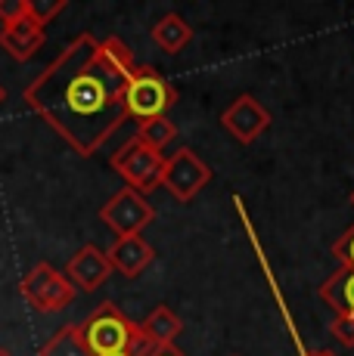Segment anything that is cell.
<instances>
[{"instance_id": "7402d4cb", "label": "cell", "mask_w": 354, "mask_h": 356, "mask_svg": "<svg viewBox=\"0 0 354 356\" xmlns=\"http://www.w3.org/2000/svg\"><path fill=\"white\" fill-rule=\"evenodd\" d=\"M308 356H336V353H330V350H311Z\"/></svg>"}, {"instance_id": "ac0fdd59", "label": "cell", "mask_w": 354, "mask_h": 356, "mask_svg": "<svg viewBox=\"0 0 354 356\" xmlns=\"http://www.w3.org/2000/svg\"><path fill=\"white\" fill-rule=\"evenodd\" d=\"M332 257H336L345 270H354V223L336 238V245H332Z\"/></svg>"}, {"instance_id": "4fadbf2b", "label": "cell", "mask_w": 354, "mask_h": 356, "mask_svg": "<svg viewBox=\"0 0 354 356\" xmlns=\"http://www.w3.org/2000/svg\"><path fill=\"white\" fill-rule=\"evenodd\" d=\"M149 38L168 56H177L180 50H187V44L193 40V29L187 25V19L177 16V13H165L159 22L149 29Z\"/></svg>"}, {"instance_id": "3957f363", "label": "cell", "mask_w": 354, "mask_h": 356, "mask_svg": "<svg viewBox=\"0 0 354 356\" xmlns=\"http://www.w3.org/2000/svg\"><path fill=\"white\" fill-rule=\"evenodd\" d=\"M19 294H22L38 313H56V310H66V307L72 304L78 289L66 279V273H59L53 264L40 260V264H35L22 276Z\"/></svg>"}, {"instance_id": "cb8c5ba5", "label": "cell", "mask_w": 354, "mask_h": 356, "mask_svg": "<svg viewBox=\"0 0 354 356\" xmlns=\"http://www.w3.org/2000/svg\"><path fill=\"white\" fill-rule=\"evenodd\" d=\"M0 356H13L10 350H6V347H0Z\"/></svg>"}, {"instance_id": "44dd1931", "label": "cell", "mask_w": 354, "mask_h": 356, "mask_svg": "<svg viewBox=\"0 0 354 356\" xmlns=\"http://www.w3.org/2000/svg\"><path fill=\"white\" fill-rule=\"evenodd\" d=\"M140 356H187L180 350V347H174V344H165V347H146Z\"/></svg>"}, {"instance_id": "8fae6325", "label": "cell", "mask_w": 354, "mask_h": 356, "mask_svg": "<svg viewBox=\"0 0 354 356\" xmlns=\"http://www.w3.org/2000/svg\"><path fill=\"white\" fill-rule=\"evenodd\" d=\"M44 40H47L44 29H40L31 16H25V19H19V22L3 25V29H0V47H3L16 63L31 59L40 47H44Z\"/></svg>"}, {"instance_id": "6da1fadb", "label": "cell", "mask_w": 354, "mask_h": 356, "mask_svg": "<svg viewBox=\"0 0 354 356\" xmlns=\"http://www.w3.org/2000/svg\"><path fill=\"white\" fill-rule=\"evenodd\" d=\"M137 72L118 38H78L25 87V102L78 155L91 159L118 134L128 115V87Z\"/></svg>"}, {"instance_id": "7c38bea8", "label": "cell", "mask_w": 354, "mask_h": 356, "mask_svg": "<svg viewBox=\"0 0 354 356\" xmlns=\"http://www.w3.org/2000/svg\"><path fill=\"white\" fill-rule=\"evenodd\" d=\"M140 325V338L146 341L149 347H165V344H174L177 338H180L183 332V319L177 316V313L171 310V307H155L153 313H149Z\"/></svg>"}, {"instance_id": "2e32d148", "label": "cell", "mask_w": 354, "mask_h": 356, "mask_svg": "<svg viewBox=\"0 0 354 356\" xmlns=\"http://www.w3.org/2000/svg\"><path fill=\"white\" fill-rule=\"evenodd\" d=\"M174 136H177V127L168 118H149V121H140L137 124V140L146 143V146L155 149V152H162Z\"/></svg>"}, {"instance_id": "8992f818", "label": "cell", "mask_w": 354, "mask_h": 356, "mask_svg": "<svg viewBox=\"0 0 354 356\" xmlns=\"http://www.w3.org/2000/svg\"><path fill=\"white\" fill-rule=\"evenodd\" d=\"M212 183V168L193 152V149H177L165 159L162 168V186L171 193L177 202H193L202 189Z\"/></svg>"}, {"instance_id": "9c48e42d", "label": "cell", "mask_w": 354, "mask_h": 356, "mask_svg": "<svg viewBox=\"0 0 354 356\" xmlns=\"http://www.w3.org/2000/svg\"><path fill=\"white\" fill-rule=\"evenodd\" d=\"M112 264H109V254L100 245H84L69 257L66 264V279L81 291H97L100 285L112 276Z\"/></svg>"}, {"instance_id": "d6986e66", "label": "cell", "mask_w": 354, "mask_h": 356, "mask_svg": "<svg viewBox=\"0 0 354 356\" xmlns=\"http://www.w3.org/2000/svg\"><path fill=\"white\" fill-rule=\"evenodd\" d=\"M29 16V0H0V22L13 25Z\"/></svg>"}, {"instance_id": "5bb4252c", "label": "cell", "mask_w": 354, "mask_h": 356, "mask_svg": "<svg viewBox=\"0 0 354 356\" xmlns=\"http://www.w3.org/2000/svg\"><path fill=\"white\" fill-rule=\"evenodd\" d=\"M320 298L336 310V316L354 319V270L339 266L323 285H320Z\"/></svg>"}, {"instance_id": "5b68a950", "label": "cell", "mask_w": 354, "mask_h": 356, "mask_svg": "<svg viewBox=\"0 0 354 356\" xmlns=\"http://www.w3.org/2000/svg\"><path fill=\"white\" fill-rule=\"evenodd\" d=\"M177 102V90L162 78L155 68L137 65L131 78V87H128V115L140 121L149 118H165V112Z\"/></svg>"}, {"instance_id": "9a60e30c", "label": "cell", "mask_w": 354, "mask_h": 356, "mask_svg": "<svg viewBox=\"0 0 354 356\" xmlns=\"http://www.w3.org/2000/svg\"><path fill=\"white\" fill-rule=\"evenodd\" d=\"M40 356H93V353L87 350L81 325H63L44 347H40Z\"/></svg>"}, {"instance_id": "7a4b0ae2", "label": "cell", "mask_w": 354, "mask_h": 356, "mask_svg": "<svg viewBox=\"0 0 354 356\" xmlns=\"http://www.w3.org/2000/svg\"><path fill=\"white\" fill-rule=\"evenodd\" d=\"M81 334H84V344L93 356H109V353H137L140 356L149 347L140 338V325L131 323L112 300L100 304L81 323Z\"/></svg>"}, {"instance_id": "277c9868", "label": "cell", "mask_w": 354, "mask_h": 356, "mask_svg": "<svg viewBox=\"0 0 354 356\" xmlns=\"http://www.w3.org/2000/svg\"><path fill=\"white\" fill-rule=\"evenodd\" d=\"M162 168H165L162 152L149 149L137 136H131V140L112 155V170L125 180L128 189H134V193H140V195L162 186Z\"/></svg>"}, {"instance_id": "ba28073f", "label": "cell", "mask_w": 354, "mask_h": 356, "mask_svg": "<svg viewBox=\"0 0 354 356\" xmlns=\"http://www.w3.org/2000/svg\"><path fill=\"white\" fill-rule=\"evenodd\" d=\"M221 124L233 140H240L243 146H249V143H255L258 136L270 127V112L255 97L243 93V97H236L221 112Z\"/></svg>"}, {"instance_id": "ffe728a7", "label": "cell", "mask_w": 354, "mask_h": 356, "mask_svg": "<svg viewBox=\"0 0 354 356\" xmlns=\"http://www.w3.org/2000/svg\"><path fill=\"white\" fill-rule=\"evenodd\" d=\"M332 334H336L342 344L354 347V319L348 316H336V323H332Z\"/></svg>"}, {"instance_id": "30bf717a", "label": "cell", "mask_w": 354, "mask_h": 356, "mask_svg": "<svg viewBox=\"0 0 354 356\" xmlns=\"http://www.w3.org/2000/svg\"><path fill=\"white\" fill-rule=\"evenodd\" d=\"M106 254L115 273H121L125 279H137L155 260V248L143 236H121V238H115Z\"/></svg>"}, {"instance_id": "603a6c76", "label": "cell", "mask_w": 354, "mask_h": 356, "mask_svg": "<svg viewBox=\"0 0 354 356\" xmlns=\"http://www.w3.org/2000/svg\"><path fill=\"white\" fill-rule=\"evenodd\" d=\"M3 99H6V90H3V84H0V106H3Z\"/></svg>"}, {"instance_id": "e0dca14e", "label": "cell", "mask_w": 354, "mask_h": 356, "mask_svg": "<svg viewBox=\"0 0 354 356\" xmlns=\"http://www.w3.org/2000/svg\"><path fill=\"white\" fill-rule=\"evenodd\" d=\"M66 10V0H29V16L44 29Z\"/></svg>"}, {"instance_id": "484cf974", "label": "cell", "mask_w": 354, "mask_h": 356, "mask_svg": "<svg viewBox=\"0 0 354 356\" xmlns=\"http://www.w3.org/2000/svg\"><path fill=\"white\" fill-rule=\"evenodd\" d=\"M351 204H354V193H351Z\"/></svg>"}, {"instance_id": "52a82bcc", "label": "cell", "mask_w": 354, "mask_h": 356, "mask_svg": "<svg viewBox=\"0 0 354 356\" xmlns=\"http://www.w3.org/2000/svg\"><path fill=\"white\" fill-rule=\"evenodd\" d=\"M100 220L115 232V238L143 236V229L155 220V208L146 202V195H140V193H134V189L125 186L100 208Z\"/></svg>"}, {"instance_id": "d4e9b609", "label": "cell", "mask_w": 354, "mask_h": 356, "mask_svg": "<svg viewBox=\"0 0 354 356\" xmlns=\"http://www.w3.org/2000/svg\"><path fill=\"white\" fill-rule=\"evenodd\" d=\"M109 356H137V353H109Z\"/></svg>"}]
</instances>
